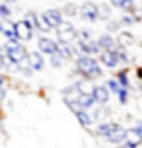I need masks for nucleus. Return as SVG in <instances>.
I'll use <instances>...</instances> for the list:
<instances>
[{
  "mask_svg": "<svg viewBox=\"0 0 142 148\" xmlns=\"http://www.w3.org/2000/svg\"><path fill=\"white\" fill-rule=\"evenodd\" d=\"M41 14H43V18L47 20V23L51 25L53 29H57L60 23L64 22V16H62V12H60V8H47V10L41 12Z\"/></svg>",
  "mask_w": 142,
  "mask_h": 148,
  "instance_id": "f8f14e48",
  "label": "nucleus"
},
{
  "mask_svg": "<svg viewBox=\"0 0 142 148\" xmlns=\"http://www.w3.org/2000/svg\"><path fill=\"white\" fill-rule=\"evenodd\" d=\"M55 33H57V41H59V43H74L76 35H78V27L74 25L72 20H64V22L55 29Z\"/></svg>",
  "mask_w": 142,
  "mask_h": 148,
  "instance_id": "39448f33",
  "label": "nucleus"
},
{
  "mask_svg": "<svg viewBox=\"0 0 142 148\" xmlns=\"http://www.w3.org/2000/svg\"><path fill=\"white\" fill-rule=\"evenodd\" d=\"M72 84L76 86V90H78L80 94H88V96H91V94H94V88H96V82L88 80V78H74Z\"/></svg>",
  "mask_w": 142,
  "mask_h": 148,
  "instance_id": "aec40b11",
  "label": "nucleus"
},
{
  "mask_svg": "<svg viewBox=\"0 0 142 148\" xmlns=\"http://www.w3.org/2000/svg\"><path fill=\"white\" fill-rule=\"evenodd\" d=\"M103 23H105V31H107V33H113V35H117V33L123 29L121 22L115 20V18H111V20H107V22H103Z\"/></svg>",
  "mask_w": 142,
  "mask_h": 148,
  "instance_id": "c756f323",
  "label": "nucleus"
},
{
  "mask_svg": "<svg viewBox=\"0 0 142 148\" xmlns=\"http://www.w3.org/2000/svg\"><path fill=\"white\" fill-rule=\"evenodd\" d=\"M125 129H127V125H123L119 121L105 119V121L96 123V127L90 129V133L94 134V136H97V138L105 140L107 144L117 146V144H121V142L125 140Z\"/></svg>",
  "mask_w": 142,
  "mask_h": 148,
  "instance_id": "f03ea898",
  "label": "nucleus"
},
{
  "mask_svg": "<svg viewBox=\"0 0 142 148\" xmlns=\"http://www.w3.org/2000/svg\"><path fill=\"white\" fill-rule=\"evenodd\" d=\"M8 82H10V76L4 74V72H0V86H6Z\"/></svg>",
  "mask_w": 142,
  "mask_h": 148,
  "instance_id": "f704fd0d",
  "label": "nucleus"
},
{
  "mask_svg": "<svg viewBox=\"0 0 142 148\" xmlns=\"http://www.w3.org/2000/svg\"><path fill=\"white\" fill-rule=\"evenodd\" d=\"M14 29H16V39L22 41V43L31 41V39L35 37V33H37L35 27H33L27 20H23V18H20V20H16V22H14Z\"/></svg>",
  "mask_w": 142,
  "mask_h": 148,
  "instance_id": "423d86ee",
  "label": "nucleus"
},
{
  "mask_svg": "<svg viewBox=\"0 0 142 148\" xmlns=\"http://www.w3.org/2000/svg\"><path fill=\"white\" fill-rule=\"evenodd\" d=\"M109 4L113 6V10H119V12H132L138 8L136 0H109Z\"/></svg>",
  "mask_w": 142,
  "mask_h": 148,
  "instance_id": "4be33fe9",
  "label": "nucleus"
},
{
  "mask_svg": "<svg viewBox=\"0 0 142 148\" xmlns=\"http://www.w3.org/2000/svg\"><path fill=\"white\" fill-rule=\"evenodd\" d=\"M91 96L96 99V105H109V101H111V94H109V90L105 88L103 84H96Z\"/></svg>",
  "mask_w": 142,
  "mask_h": 148,
  "instance_id": "2eb2a0df",
  "label": "nucleus"
},
{
  "mask_svg": "<svg viewBox=\"0 0 142 148\" xmlns=\"http://www.w3.org/2000/svg\"><path fill=\"white\" fill-rule=\"evenodd\" d=\"M125 140L138 146V148L142 146V123L138 119L132 125H127V129H125Z\"/></svg>",
  "mask_w": 142,
  "mask_h": 148,
  "instance_id": "1a4fd4ad",
  "label": "nucleus"
},
{
  "mask_svg": "<svg viewBox=\"0 0 142 148\" xmlns=\"http://www.w3.org/2000/svg\"><path fill=\"white\" fill-rule=\"evenodd\" d=\"M115 97H117L119 105H127V103H130V88H121L119 92L115 94Z\"/></svg>",
  "mask_w": 142,
  "mask_h": 148,
  "instance_id": "2f4dec72",
  "label": "nucleus"
},
{
  "mask_svg": "<svg viewBox=\"0 0 142 148\" xmlns=\"http://www.w3.org/2000/svg\"><path fill=\"white\" fill-rule=\"evenodd\" d=\"M0 37H4V39H16L14 20H0Z\"/></svg>",
  "mask_w": 142,
  "mask_h": 148,
  "instance_id": "5701e85b",
  "label": "nucleus"
},
{
  "mask_svg": "<svg viewBox=\"0 0 142 148\" xmlns=\"http://www.w3.org/2000/svg\"><path fill=\"white\" fill-rule=\"evenodd\" d=\"M60 12L64 16V20H74V18H78V4L76 2H64L60 6Z\"/></svg>",
  "mask_w": 142,
  "mask_h": 148,
  "instance_id": "393cba45",
  "label": "nucleus"
},
{
  "mask_svg": "<svg viewBox=\"0 0 142 148\" xmlns=\"http://www.w3.org/2000/svg\"><path fill=\"white\" fill-rule=\"evenodd\" d=\"M6 97H8V88L6 86H0V105L6 101Z\"/></svg>",
  "mask_w": 142,
  "mask_h": 148,
  "instance_id": "72a5a7b5",
  "label": "nucleus"
},
{
  "mask_svg": "<svg viewBox=\"0 0 142 148\" xmlns=\"http://www.w3.org/2000/svg\"><path fill=\"white\" fill-rule=\"evenodd\" d=\"M97 60H99V64L105 68V70H109V72H117L121 66L119 62V57H117V53H115V49L113 51H101L99 53V57H97Z\"/></svg>",
  "mask_w": 142,
  "mask_h": 148,
  "instance_id": "0eeeda50",
  "label": "nucleus"
},
{
  "mask_svg": "<svg viewBox=\"0 0 142 148\" xmlns=\"http://www.w3.org/2000/svg\"><path fill=\"white\" fill-rule=\"evenodd\" d=\"M37 51L41 55H45V57L57 55L59 53V41L49 35H41V37H37Z\"/></svg>",
  "mask_w": 142,
  "mask_h": 148,
  "instance_id": "6e6552de",
  "label": "nucleus"
},
{
  "mask_svg": "<svg viewBox=\"0 0 142 148\" xmlns=\"http://www.w3.org/2000/svg\"><path fill=\"white\" fill-rule=\"evenodd\" d=\"M76 49L80 55H90V57H99V53H101V47L97 43V39L94 41H86V43H80V41H74Z\"/></svg>",
  "mask_w": 142,
  "mask_h": 148,
  "instance_id": "ddd939ff",
  "label": "nucleus"
},
{
  "mask_svg": "<svg viewBox=\"0 0 142 148\" xmlns=\"http://www.w3.org/2000/svg\"><path fill=\"white\" fill-rule=\"evenodd\" d=\"M14 12H16V8H14V6H10L8 2L0 0V20H12Z\"/></svg>",
  "mask_w": 142,
  "mask_h": 148,
  "instance_id": "c85d7f7f",
  "label": "nucleus"
},
{
  "mask_svg": "<svg viewBox=\"0 0 142 148\" xmlns=\"http://www.w3.org/2000/svg\"><path fill=\"white\" fill-rule=\"evenodd\" d=\"M117 43L123 45V47H127V49H130L132 45L138 43V39H136V35L130 29H125V27H123V29L117 33Z\"/></svg>",
  "mask_w": 142,
  "mask_h": 148,
  "instance_id": "6ab92c4d",
  "label": "nucleus"
},
{
  "mask_svg": "<svg viewBox=\"0 0 142 148\" xmlns=\"http://www.w3.org/2000/svg\"><path fill=\"white\" fill-rule=\"evenodd\" d=\"M47 60H49V66L55 68V70H62V68L66 66V60L62 59L59 53H57V55H51V57H47Z\"/></svg>",
  "mask_w": 142,
  "mask_h": 148,
  "instance_id": "cd10ccee",
  "label": "nucleus"
},
{
  "mask_svg": "<svg viewBox=\"0 0 142 148\" xmlns=\"http://www.w3.org/2000/svg\"><path fill=\"white\" fill-rule=\"evenodd\" d=\"M103 86L109 90V94H111V96H115V94H117V92L121 90V86H119V82H117V78H115V76H109V78H105V80H103Z\"/></svg>",
  "mask_w": 142,
  "mask_h": 148,
  "instance_id": "7c9ffc66",
  "label": "nucleus"
},
{
  "mask_svg": "<svg viewBox=\"0 0 142 148\" xmlns=\"http://www.w3.org/2000/svg\"><path fill=\"white\" fill-rule=\"evenodd\" d=\"M4 2H8V4H10V6H14V4H18V2H20V0H4Z\"/></svg>",
  "mask_w": 142,
  "mask_h": 148,
  "instance_id": "e433bc0d",
  "label": "nucleus"
},
{
  "mask_svg": "<svg viewBox=\"0 0 142 148\" xmlns=\"http://www.w3.org/2000/svg\"><path fill=\"white\" fill-rule=\"evenodd\" d=\"M115 53H117V57H119V62L123 68H128L132 62H134V59H132V55H130V51H128L127 47H123V45H117V49H115Z\"/></svg>",
  "mask_w": 142,
  "mask_h": 148,
  "instance_id": "412c9836",
  "label": "nucleus"
},
{
  "mask_svg": "<svg viewBox=\"0 0 142 148\" xmlns=\"http://www.w3.org/2000/svg\"><path fill=\"white\" fill-rule=\"evenodd\" d=\"M96 33L91 27H78V35H76V41H80V43H86V41H94L96 39Z\"/></svg>",
  "mask_w": 142,
  "mask_h": 148,
  "instance_id": "a878e982",
  "label": "nucleus"
},
{
  "mask_svg": "<svg viewBox=\"0 0 142 148\" xmlns=\"http://www.w3.org/2000/svg\"><path fill=\"white\" fill-rule=\"evenodd\" d=\"M2 53H4L8 62L20 64V62H23V60L27 59V53L29 51H27L25 43H22V41H18V39H6L2 43Z\"/></svg>",
  "mask_w": 142,
  "mask_h": 148,
  "instance_id": "7ed1b4c3",
  "label": "nucleus"
},
{
  "mask_svg": "<svg viewBox=\"0 0 142 148\" xmlns=\"http://www.w3.org/2000/svg\"><path fill=\"white\" fill-rule=\"evenodd\" d=\"M0 49H2V41H0Z\"/></svg>",
  "mask_w": 142,
  "mask_h": 148,
  "instance_id": "4c0bfd02",
  "label": "nucleus"
},
{
  "mask_svg": "<svg viewBox=\"0 0 142 148\" xmlns=\"http://www.w3.org/2000/svg\"><path fill=\"white\" fill-rule=\"evenodd\" d=\"M59 55L66 60V62H74V59L80 53H78L74 43H59Z\"/></svg>",
  "mask_w": 142,
  "mask_h": 148,
  "instance_id": "dca6fc26",
  "label": "nucleus"
},
{
  "mask_svg": "<svg viewBox=\"0 0 142 148\" xmlns=\"http://www.w3.org/2000/svg\"><path fill=\"white\" fill-rule=\"evenodd\" d=\"M138 121H140V123H142V117H140V119H138Z\"/></svg>",
  "mask_w": 142,
  "mask_h": 148,
  "instance_id": "58836bf2",
  "label": "nucleus"
},
{
  "mask_svg": "<svg viewBox=\"0 0 142 148\" xmlns=\"http://www.w3.org/2000/svg\"><path fill=\"white\" fill-rule=\"evenodd\" d=\"M6 66H8V60H6V57H4L2 49H0V72L6 74Z\"/></svg>",
  "mask_w": 142,
  "mask_h": 148,
  "instance_id": "473e14b6",
  "label": "nucleus"
},
{
  "mask_svg": "<svg viewBox=\"0 0 142 148\" xmlns=\"http://www.w3.org/2000/svg\"><path fill=\"white\" fill-rule=\"evenodd\" d=\"M78 18L86 23H97L99 22V2L86 0L78 6Z\"/></svg>",
  "mask_w": 142,
  "mask_h": 148,
  "instance_id": "20e7f679",
  "label": "nucleus"
},
{
  "mask_svg": "<svg viewBox=\"0 0 142 148\" xmlns=\"http://www.w3.org/2000/svg\"><path fill=\"white\" fill-rule=\"evenodd\" d=\"M105 68L99 64L97 57H90V55H78L72 62V72L70 76L74 78H88V80H101L103 78Z\"/></svg>",
  "mask_w": 142,
  "mask_h": 148,
  "instance_id": "f257e3e1",
  "label": "nucleus"
},
{
  "mask_svg": "<svg viewBox=\"0 0 142 148\" xmlns=\"http://www.w3.org/2000/svg\"><path fill=\"white\" fill-rule=\"evenodd\" d=\"M25 62L29 64V68L33 72H43L47 66V60H45V55H41L39 51H29L27 53V59Z\"/></svg>",
  "mask_w": 142,
  "mask_h": 148,
  "instance_id": "9d476101",
  "label": "nucleus"
},
{
  "mask_svg": "<svg viewBox=\"0 0 142 148\" xmlns=\"http://www.w3.org/2000/svg\"><path fill=\"white\" fill-rule=\"evenodd\" d=\"M113 76L117 78L121 88H130V86H132V78H130V70H128V68H119Z\"/></svg>",
  "mask_w": 142,
  "mask_h": 148,
  "instance_id": "b1692460",
  "label": "nucleus"
},
{
  "mask_svg": "<svg viewBox=\"0 0 142 148\" xmlns=\"http://www.w3.org/2000/svg\"><path fill=\"white\" fill-rule=\"evenodd\" d=\"M97 43H99V47H101V51H113V49H117V35H113V33H107V31H103V33H99V35L96 37Z\"/></svg>",
  "mask_w": 142,
  "mask_h": 148,
  "instance_id": "4468645a",
  "label": "nucleus"
},
{
  "mask_svg": "<svg viewBox=\"0 0 142 148\" xmlns=\"http://www.w3.org/2000/svg\"><path fill=\"white\" fill-rule=\"evenodd\" d=\"M72 115H74L76 121H78V123H80V125H82L86 131H90L91 127H94V119H91L90 109H84V107H80V109L72 111Z\"/></svg>",
  "mask_w": 142,
  "mask_h": 148,
  "instance_id": "f3484780",
  "label": "nucleus"
},
{
  "mask_svg": "<svg viewBox=\"0 0 142 148\" xmlns=\"http://www.w3.org/2000/svg\"><path fill=\"white\" fill-rule=\"evenodd\" d=\"M91 113V119H94V123H99V121H105V119L111 117L113 109L109 107V105H94L90 109Z\"/></svg>",
  "mask_w": 142,
  "mask_h": 148,
  "instance_id": "a211bd4d",
  "label": "nucleus"
},
{
  "mask_svg": "<svg viewBox=\"0 0 142 148\" xmlns=\"http://www.w3.org/2000/svg\"><path fill=\"white\" fill-rule=\"evenodd\" d=\"M113 18V6L109 2H99V22H107Z\"/></svg>",
  "mask_w": 142,
  "mask_h": 148,
  "instance_id": "bb28decb",
  "label": "nucleus"
},
{
  "mask_svg": "<svg viewBox=\"0 0 142 148\" xmlns=\"http://www.w3.org/2000/svg\"><path fill=\"white\" fill-rule=\"evenodd\" d=\"M119 22H121V25H123L125 29H128V27H134V25H138V23L142 22L140 8H136V10H132V12H121Z\"/></svg>",
  "mask_w": 142,
  "mask_h": 148,
  "instance_id": "9b49d317",
  "label": "nucleus"
},
{
  "mask_svg": "<svg viewBox=\"0 0 142 148\" xmlns=\"http://www.w3.org/2000/svg\"><path fill=\"white\" fill-rule=\"evenodd\" d=\"M117 148H138V146H134V144H130V142H127V140H123L121 144H117Z\"/></svg>",
  "mask_w": 142,
  "mask_h": 148,
  "instance_id": "c9c22d12",
  "label": "nucleus"
}]
</instances>
